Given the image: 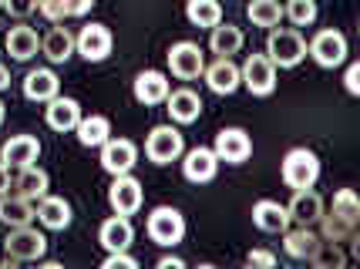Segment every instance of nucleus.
Here are the masks:
<instances>
[{"mask_svg":"<svg viewBox=\"0 0 360 269\" xmlns=\"http://www.w3.org/2000/svg\"><path fill=\"white\" fill-rule=\"evenodd\" d=\"M186 152V145H182V131L172 125H158L148 131V142H145V155L155 162V165H169L175 162L179 155Z\"/></svg>","mask_w":360,"mask_h":269,"instance_id":"423d86ee","label":"nucleus"},{"mask_svg":"<svg viewBox=\"0 0 360 269\" xmlns=\"http://www.w3.org/2000/svg\"><path fill=\"white\" fill-rule=\"evenodd\" d=\"M283 14L290 17L297 27H310L316 20V0H290Z\"/></svg>","mask_w":360,"mask_h":269,"instance_id":"f704fd0d","label":"nucleus"},{"mask_svg":"<svg viewBox=\"0 0 360 269\" xmlns=\"http://www.w3.org/2000/svg\"><path fill=\"white\" fill-rule=\"evenodd\" d=\"M37 11L51 20V24H58L68 17V7H64V0H37Z\"/></svg>","mask_w":360,"mask_h":269,"instance_id":"e433bc0d","label":"nucleus"},{"mask_svg":"<svg viewBox=\"0 0 360 269\" xmlns=\"http://www.w3.org/2000/svg\"><path fill=\"white\" fill-rule=\"evenodd\" d=\"M131 239H135V229H131L128 216H111V219H105L101 222V229H98V242H101L108 253H122V249H128Z\"/></svg>","mask_w":360,"mask_h":269,"instance_id":"dca6fc26","label":"nucleus"},{"mask_svg":"<svg viewBox=\"0 0 360 269\" xmlns=\"http://www.w3.org/2000/svg\"><path fill=\"white\" fill-rule=\"evenodd\" d=\"M34 212H37L41 225H47V229H68V225H71V206H68L64 199H58V195L37 199Z\"/></svg>","mask_w":360,"mask_h":269,"instance_id":"bb28decb","label":"nucleus"},{"mask_svg":"<svg viewBox=\"0 0 360 269\" xmlns=\"http://www.w3.org/2000/svg\"><path fill=\"white\" fill-rule=\"evenodd\" d=\"M209 48H212V54H219V58H233L236 51L243 48V31L239 27H233V24H216L212 27V37H209Z\"/></svg>","mask_w":360,"mask_h":269,"instance_id":"7c9ffc66","label":"nucleus"},{"mask_svg":"<svg viewBox=\"0 0 360 269\" xmlns=\"http://www.w3.org/2000/svg\"><path fill=\"white\" fill-rule=\"evenodd\" d=\"M169 67H172L175 78L195 81L205 71L202 48H199V44H192V41H179V44H172V51H169Z\"/></svg>","mask_w":360,"mask_h":269,"instance_id":"6e6552de","label":"nucleus"},{"mask_svg":"<svg viewBox=\"0 0 360 269\" xmlns=\"http://www.w3.org/2000/svg\"><path fill=\"white\" fill-rule=\"evenodd\" d=\"M202 74H205V84H209L216 95H233L236 88L243 84V78H239V67H236L229 58H219L216 64H209Z\"/></svg>","mask_w":360,"mask_h":269,"instance_id":"4be33fe9","label":"nucleus"},{"mask_svg":"<svg viewBox=\"0 0 360 269\" xmlns=\"http://www.w3.org/2000/svg\"><path fill=\"white\" fill-rule=\"evenodd\" d=\"M320 239H323V242H333V246H347V242L357 239V222L344 219V216H337V212L320 216Z\"/></svg>","mask_w":360,"mask_h":269,"instance_id":"c85d7f7f","label":"nucleus"},{"mask_svg":"<svg viewBox=\"0 0 360 269\" xmlns=\"http://www.w3.org/2000/svg\"><path fill=\"white\" fill-rule=\"evenodd\" d=\"M61 95V81H58V74L51 71V67H37V71H31L27 78H24V98L27 101H41V105H47L51 98Z\"/></svg>","mask_w":360,"mask_h":269,"instance_id":"f3484780","label":"nucleus"},{"mask_svg":"<svg viewBox=\"0 0 360 269\" xmlns=\"http://www.w3.org/2000/svg\"><path fill=\"white\" fill-rule=\"evenodd\" d=\"M139 162V148L128 142V138H108L101 145V169L108 175H125L135 169Z\"/></svg>","mask_w":360,"mask_h":269,"instance_id":"9d476101","label":"nucleus"},{"mask_svg":"<svg viewBox=\"0 0 360 269\" xmlns=\"http://www.w3.org/2000/svg\"><path fill=\"white\" fill-rule=\"evenodd\" d=\"M4 48H7V54L14 58V61H31L34 54H37V48H41V37H37V31L34 27H11L7 31V41H4Z\"/></svg>","mask_w":360,"mask_h":269,"instance_id":"a878e982","label":"nucleus"},{"mask_svg":"<svg viewBox=\"0 0 360 269\" xmlns=\"http://www.w3.org/2000/svg\"><path fill=\"white\" fill-rule=\"evenodd\" d=\"M37 219V212H34V202L31 199H24V195H14V192H7V195H0V222L4 225H31Z\"/></svg>","mask_w":360,"mask_h":269,"instance_id":"412c9836","label":"nucleus"},{"mask_svg":"<svg viewBox=\"0 0 360 269\" xmlns=\"http://www.w3.org/2000/svg\"><path fill=\"white\" fill-rule=\"evenodd\" d=\"M47 125L54 128V131H75V125L81 122V105L75 98H51L47 101V111H44Z\"/></svg>","mask_w":360,"mask_h":269,"instance_id":"aec40b11","label":"nucleus"},{"mask_svg":"<svg viewBox=\"0 0 360 269\" xmlns=\"http://www.w3.org/2000/svg\"><path fill=\"white\" fill-rule=\"evenodd\" d=\"M169 91L172 88H169V78L162 71H141L135 78V98L141 105H162L169 98Z\"/></svg>","mask_w":360,"mask_h":269,"instance_id":"393cba45","label":"nucleus"},{"mask_svg":"<svg viewBox=\"0 0 360 269\" xmlns=\"http://www.w3.org/2000/svg\"><path fill=\"white\" fill-rule=\"evenodd\" d=\"M47 172L44 169H37V165H24V169H17V175H11V192L14 195H24V199H44L47 195Z\"/></svg>","mask_w":360,"mask_h":269,"instance_id":"2eb2a0df","label":"nucleus"},{"mask_svg":"<svg viewBox=\"0 0 360 269\" xmlns=\"http://www.w3.org/2000/svg\"><path fill=\"white\" fill-rule=\"evenodd\" d=\"M320 178V159L310 148H290L283 159V182L290 189H314V182Z\"/></svg>","mask_w":360,"mask_h":269,"instance_id":"f03ea898","label":"nucleus"},{"mask_svg":"<svg viewBox=\"0 0 360 269\" xmlns=\"http://www.w3.org/2000/svg\"><path fill=\"white\" fill-rule=\"evenodd\" d=\"M41 51H44V58L51 64H64V61H71V54H75V37L64 31V27H51L47 37L41 41Z\"/></svg>","mask_w":360,"mask_h":269,"instance_id":"c756f323","label":"nucleus"},{"mask_svg":"<svg viewBox=\"0 0 360 269\" xmlns=\"http://www.w3.org/2000/svg\"><path fill=\"white\" fill-rule=\"evenodd\" d=\"M219 172V159H216V152L212 148H192L182 162V175H186L188 182H195V185H202V182H212Z\"/></svg>","mask_w":360,"mask_h":269,"instance_id":"4468645a","label":"nucleus"},{"mask_svg":"<svg viewBox=\"0 0 360 269\" xmlns=\"http://www.w3.org/2000/svg\"><path fill=\"white\" fill-rule=\"evenodd\" d=\"M320 242H323V239L316 236L310 225L283 229V249H286V256H293V259H310V256L320 249Z\"/></svg>","mask_w":360,"mask_h":269,"instance_id":"b1692460","label":"nucleus"},{"mask_svg":"<svg viewBox=\"0 0 360 269\" xmlns=\"http://www.w3.org/2000/svg\"><path fill=\"white\" fill-rule=\"evenodd\" d=\"M75 131H78V142L84 145V148H101V145L111 138V122L105 118V114H81V122L75 125Z\"/></svg>","mask_w":360,"mask_h":269,"instance_id":"cd10ccee","label":"nucleus"},{"mask_svg":"<svg viewBox=\"0 0 360 269\" xmlns=\"http://www.w3.org/2000/svg\"><path fill=\"white\" fill-rule=\"evenodd\" d=\"M75 51L84 61H105L111 54V31L105 24H91L75 37Z\"/></svg>","mask_w":360,"mask_h":269,"instance_id":"f8f14e48","label":"nucleus"},{"mask_svg":"<svg viewBox=\"0 0 360 269\" xmlns=\"http://www.w3.org/2000/svg\"><path fill=\"white\" fill-rule=\"evenodd\" d=\"M286 212H290V222H297V225H316L323 216V199L314 189H297Z\"/></svg>","mask_w":360,"mask_h":269,"instance_id":"a211bd4d","label":"nucleus"},{"mask_svg":"<svg viewBox=\"0 0 360 269\" xmlns=\"http://www.w3.org/2000/svg\"><path fill=\"white\" fill-rule=\"evenodd\" d=\"M0 11H7L11 17H27L37 11V0H4Z\"/></svg>","mask_w":360,"mask_h":269,"instance_id":"4c0bfd02","label":"nucleus"},{"mask_svg":"<svg viewBox=\"0 0 360 269\" xmlns=\"http://www.w3.org/2000/svg\"><path fill=\"white\" fill-rule=\"evenodd\" d=\"M145 229H148V239H152L155 246L172 249V246H179L182 236H186V219H182L179 209L158 206V209H152V216H148V222H145Z\"/></svg>","mask_w":360,"mask_h":269,"instance_id":"f257e3e1","label":"nucleus"},{"mask_svg":"<svg viewBox=\"0 0 360 269\" xmlns=\"http://www.w3.org/2000/svg\"><path fill=\"white\" fill-rule=\"evenodd\" d=\"M4 114H7V108H4V101H0V125H4Z\"/></svg>","mask_w":360,"mask_h":269,"instance_id":"49530a36","label":"nucleus"},{"mask_svg":"<svg viewBox=\"0 0 360 269\" xmlns=\"http://www.w3.org/2000/svg\"><path fill=\"white\" fill-rule=\"evenodd\" d=\"M252 222L263 232H283V229H290V212H286V206L273 202V199H259L252 206Z\"/></svg>","mask_w":360,"mask_h":269,"instance_id":"5701e85b","label":"nucleus"},{"mask_svg":"<svg viewBox=\"0 0 360 269\" xmlns=\"http://www.w3.org/2000/svg\"><path fill=\"white\" fill-rule=\"evenodd\" d=\"M310 263H314L316 269H340L347 263V256H344L340 246H333V242H320V249L310 256Z\"/></svg>","mask_w":360,"mask_h":269,"instance_id":"72a5a7b5","label":"nucleus"},{"mask_svg":"<svg viewBox=\"0 0 360 269\" xmlns=\"http://www.w3.org/2000/svg\"><path fill=\"white\" fill-rule=\"evenodd\" d=\"M186 17L195 27H216L222 20V7H219V0H188Z\"/></svg>","mask_w":360,"mask_h":269,"instance_id":"2f4dec72","label":"nucleus"},{"mask_svg":"<svg viewBox=\"0 0 360 269\" xmlns=\"http://www.w3.org/2000/svg\"><path fill=\"white\" fill-rule=\"evenodd\" d=\"M108 202L115 209V216H135L141 209V185L139 178H131V172L125 175H115L108 189Z\"/></svg>","mask_w":360,"mask_h":269,"instance_id":"1a4fd4ad","label":"nucleus"},{"mask_svg":"<svg viewBox=\"0 0 360 269\" xmlns=\"http://www.w3.org/2000/svg\"><path fill=\"white\" fill-rule=\"evenodd\" d=\"M333 212L344 216V219H350V222L360 219V202H357V195H354V189H340L333 195Z\"/></svg>","mask_w":360,"mask_h":269,"instance_id":"c9c22d12","label":"nucleus"},{"mask_svg":"<svg viewBox=\"0 0 360 269\" xmlns=\"http://www.w3.org/2000/svg\"><path fill=\"white\" fill-rule=\"evenodd\" d=\"M41 155V142L34 135H11L4 148H0V162H7L11 169H24V165H34Z\"/></svg>","mask_w":360,"mask_h":269,"instance_id":"ddd939ff","label":"nucleus"},{"mask_svg":"<svg viewBox=\"0 0 360 269\" xmlns=\"http://www.w3.org/2000/svg\"><path fill=\"white\" fill-rule=\"evenodd\" d=\"M246 17H250L256 27H276L283 17L280 0H250L246 4Z\"/></svg>","mask_w":360,"mask_h":269,"instance_id":"473e14b6","label":"nucleus"},{"mask_svg":"<svg viewBox=\"0 0 360 269\" xmlns=\"http://www.w3.org/2000/svg\"><path fill=\"white\" fill-rule=\"evenodd\" d=\"M344 84H347V91H350V95H360V64H350V67H347Z\"/></svg>","mask_w":360,"mask_h":269,"instance_id":"ea45409f","label":"nucleus"},{"mask_svg":"<svg viewBox=\"0 0 360 269\" xmlns=\"http://www.w3.org/2000/svg\"><path fill=\"white\" fill-rule=\"evenodd\" d=\"M307 54L314 58L320 67H337L347 61V37L340 31H320L307 44Z\"/></svg>","mask_w":360,"mask_h":269,"instance_id":"0eeeda50","label":"nucleus"},{"mask_svg":"<svg viewBox=\"0 0 360 269\" xmlns=\"http://www.w3.org/2000/svg\"><path fill=\"white\" fill-rule=\"evenodd\" d=\"M250 266H276V256L256 249V253H250Z\"/></svg>","mask_w":360,"mask_h":269,"instance_id":"79ce46f5","label":"nucleus"},{"mask_svg":"<svg viewBox=\"0 0 360 269\" xmlns=\"http://www.w3.org/2000/svg\"><path fill=\"white\" fill-rule=\"evenodd\" d=\"M11 165H7V162H0V195H7V192H11Z\"/></svg>","mask_w":360,"mask_h":269,"instance_id":"37998d69","label":"nucleus"},{"mask_svg":"<svg viewBox=\"0 0 360 269\" xmlns=\"http://www.w3.org/2000/svg\"><path fill=\"white\" fill-rule=\"evenodd\" d=\"M165 105H169V114H172V122H179V125H192V122H195V118L202 114V98L195 95L192 88H179V91H169Z\"/></svg>","mask_w":360,"mask_h":269,"instance_id":"6ab92c4d","label":"nucleus"},{"mask_svg":"<svg viewBox=\"0 0 360 269\" xmlns=\"http://www.w3.org/2000/svg\"><path fill=\"white\" fill-rule=\"evenodd\" d=\"M0 7H4V0H0Z\"/></svg>","mask_w":360,"mask_h":269,"instance_id":"de8ad7c7","label":"nucleus"},{"mask_svg":"<svg viewBox=\"0 0 360 269\" xmlns=\"http://www.w3.org/2000/svg\"><path fill=\"white\" fill-rule=\"evenodd\" d=\"M105 266H108V269H115V266L135 269V266H139V259H135V256H128L125 249H122V253H108V259H105Z\"/></svg>","mask_w":360,"mask_h":269,"instance_id":"58836bf2","label":"nucleus"},{"mask_svg":"<svg viewBox=\"0 0 360 269\" xmlns=\"http://www.w3.org/2000/svg\"><path fill=\"white\" fill-rule=\"evenodd\" d=\"M158 266H162V269H169V266H186V263H182L179 256H165V259H158Z\"/></svg>","mask_w":360,"mask_h":269,"instance_id":"c03bdc74","label":"nucleus"},{"mask_svg":"<svg viewBox=\"0 0 360 269\" xmlns=\"http://www.w3.org/2000/svg\"><path fill=\"white\" fill-rule=\"evenodd\" d=\"M212 152H216L219 162L239 165V162H246L252 155V142L243 128H222L219 135H216V148H212Z\"/></svg>","mask_w":360,"mask_h":269,"instance_id":"9b49d317","label":"nucleus"},{"mask_svg":"<svg viewBox=\"0 0 360 269\" xmlns=\"http://www.w3.org/2000/svg\"><path fill=\"white\" fill-rule=\"evenodd\" d=\"M64 7H68V17H84L94 7V0H64Z\"/></svg>","mask_w":360,"mask_h":269,"instance_id":"a19ab883","label":"nucleus"},{"mask_svg":"<svg viewBox=\"0 0 360 269\" xmlns=\"http://www.w3.org/2000/svg\"><path fill=\"white\" fill-rule=\"evenodd\" d=\"M4 88H11V74H7V67L0 64V91H4Z\"/></svg>","mask_w":360,"mask_h":269,"instance_id":"a18cd8bd","label":"nucleus"},{"mask_svg":"<svg viewBox=\"0 0 360 269\" xmlns=\"http://www.w3.org/2000/svg\"><path fill=\"white\" fill-rule=\"evenodd\" d=\"M266 58L276 64V67H297V64L307 58V41H303L300 31H293V27L273 31L266 41Z\"/></svg>","mask_w":360,"mask_h":269,"instance_id":"20e7f679","label":"nucleus"},{"mask_svg":"<svg viewBox=\"0 0 360 269\" xmlns=\"http://www.w3.org/2000/svg\"><path fill=\"white\" fill-rule=\"evenodd\" d=\"M239 78L250 88V95L266 98V95H273V88H276V64L269 61L266 54H250L246 64L239 67Z\"/></svg>","mask_w":360,"mask_h":269,"instance_id":"39448f33","label":"nucleus"},{"mask_svg":"<svg viewBox=\"0 0 360 269\" xmlns=\"http://www.w3.org/2000/svg\"><path fill=\"white\" fill-rule=\"evenodd\" d=\"M4 253L14 263H37L47 253V239L34 225H17V229H11V236L4 239Z\"/></svg>","mask_w":360,"mask_h":269,"instance_id":"7ed1b4c3","label":"nucleus"}]
</instances>
